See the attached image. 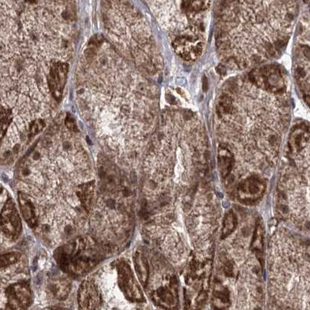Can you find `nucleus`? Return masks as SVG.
<instances>
[{
    "mask_svg": "<svg viewBox=\"0 0 310 310\" xmlns=\"http://www.w3.org/2000/svg\"><path fill=\"white\" fill-rule=\"evenodd\" d=\"M60 267L71 275H84L101 260V253L96 241L88 237H78L56 251Z\"/></svg>",
    "mask_w": 310,
    "mask_h": 310,
    "instance_id": "1",
    "label": "nucleus"
},
{
    "mask_svg": "<svg viewBox=\"0 0 310 310\" xmlns=\"http://www.w3.org/2000/svg\"><path fill=\"white\" fill-rule=\"evenodd\" d=\"M114 267L117 276V285L125 298L133 302H143L144 297L129 264L124 260H117Z\"/></svg>",
    "mask_w": 310,
    "mask_h": 310,
    "instance_id": "2",
    "label": "nucleus"
},
{
    "mask_svg": "<svg viewBox=\"0 0 310 310\" xmlns=\"http://www.w3.org/2000/svg\"><path fill=\"white\" fill-rule=\"evenodd\" d=\"M0 231L9 240H15L22 231V221L13 199L9 197L0 212Z\"/></svg>",
    "mask_w": 310,
    "mask_h": 310,
    "instance_id": "3",
    "label": "nucleus"
},
{
    "mask_svg": "<svg viewBox=\"0 0 310 310\" xmlns=\"http://www.w3.org/2000/svg\"><path fill=\"white\" fill-rule=\"evenodd\" d=\"M78 304L81 309H97L103 304V297L93 278H86L78 291Z\"/></svg>",
    "mask_w": 310,
    "mask_h": 310,
    "instance_id": "4",
    "label": "nucleus"
},
{
    "mask_svg": "<svg viewBox=\"0 0 310 310\" xmlns=\"http://www.w3.org/2000/svg\"><path fill=\"white\" fill-rule=\"evenodd\" d=\"M7 308L12 309L27 308L32 302V294L28 284L16 282L9 285L5 292Z\"/></svg>",
    "mask_w": 310,
    "mask_h": 310,
    "instance_id": "5",
    "label": "nucleus"
},
{
    "mask_svg": "<svg viewBox=\"0 0 310 310\" xmlns=\"http://www.w3.org/2000/svg\"><path fill=\"white\" fill-rule=\"evenodd\" d=\"M18 202L24 220L31 228L38 225V216L36 210L35 202L29 194L21 191L18 192Z\"/></svg>",
    "mask_w": 310,
    "mask_h": 310,
    "instance_id": "6",
    "label": "nucleus"
},
{
    "mask_svg": "<svg viewBox=\"0 0 310 310\" xmlns=\"http://www.w3.org/2000/svg\"><path fill=\"white\" fill-rule=\"evenodd\" d=\"M95 182L84 183L81 186H78L76 189V196L79 200L81 206L87 212H90L92 209L95 199Z\"/></svg>",
    "mask_w": 310,
    "mask_h": 310,
    "instance_id": "7",
    "label": "nucleus"
},
{
    "mask_svg": "<svg viewBox=\"0 0 310 310\" xmlns=\"http://www.w3.org/2000/svg\"><path fill=\"white\" fill-rule=\"evenodd\" d=\"M134 266L139 279L143 285H145L148 279L149 269L147 259L141 253L137 252L135 254Z\"/></svg>",
    "mask_w": 310,
    "mask_h": 310,
    "instance_id": "8",
    "label": "nucleus"
},
{
    "mask_svg": "<svg viewBox=\"0 0 310 310\" xmlns=\"http://www.w3.org/2000/svg\"><path fill=\"white\" fill-rule=\"evenodd\" d=\"M22 258V254L19 251H9L0 254V270L9 268L18 263Z\"/></svg>",
    "mask_w": 310,
    "mask_h": 310,
    "instance_id": "9",
    "label": "nucleus"
},
{
    "mask_svg": "<svg viewBox=\"0 0 310 310\" xmlns=\"http://www.w3.org/2000/svg\"><path fill=\"white\" fill-rule=\"evenodd\" d=\"M44 126H45V124L41 120H37L33 122L30 126V129H29V136L31 137L37 135V133H40L43 130Z\"/></svg>",
    "mask_w": 310,
    "mask_h": 310,
    "instance_id": "10",
    "label": "nucleus"
},
{
    "mask_svg": "<svg viewBox=\"0 0 310 310\" xmlns=\"http://www.w3.org/2000/svg\"><path fill=\"white\" fill-rule=\"evenodd\" d=\"M65 125L67 128L71 132H78V127L75 120L70 114H67L66 116Z\"/></svg>",
    "mask_w": 310,
    "mask_h": 310,
    "instance_id": "11",
    "label": "nucleus"
},
{
    "mask_svg": "<svg viewBox=\"0 0 310 310\" xmlns=\"http://www.w3.org/2000/svg\"><path fill=\"white\" fill-rule=\"evenodd\" d=\"M102 42H103L102 37H100L99 35H96L92 37L89 44H92V45H94L95 47H97V46H99L102 44Z\"/></svg>",
    "mask_w": 310,
    "mask_h": 310,
    "instance_id": "12",
    "label": "nucleus"
},
{
    "mask_svg": "<svg viewBox=\"0 0 310 310\" xmlns=\"http://www.w3.org/2000/svg\"><path fill=\"white\" fill-rule=\"evenodd\" d=\"M2 190H3V189H2V186H1V185H0V195H1V194H2Z\"/></svg>",
    "mask_w": 310,
    "mask_h": 310,
    "instance_id": "13",
    "label": "nucleus"
},
{
    "mask_svg": "<svg viewBox=\"0 0 310 310\" xmlns=\"http://www.w3.org/2000/svg\"><path fill=\"white\" fill-rule=\"evenodd\" d=\"M27 1H28V2H33L34 1V0H27Z\"/></svg>",
    "mask_w": 310,
    "mask_h": 310,
    "instance_id": "14",
    "label": "nucleus"
}]
</instances>
